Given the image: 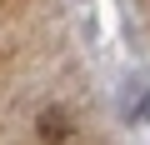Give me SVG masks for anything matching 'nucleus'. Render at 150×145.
<instances>
[{"instance_id":"nucleus-1","label":"nucleus","mask_w":150,"mask_h":145,"mask_svg":"<svg viewBox=\"0 0 150 145\" xmlns=\"http://www.w3.org/2000/svg\"><path fill=\"white\" fill-rule=\"evenodd\" d=\"M35 130H40V140H50V145H55V140H65V135H70V115H65V110H40Z\"/></svg>"}]
</instances>
